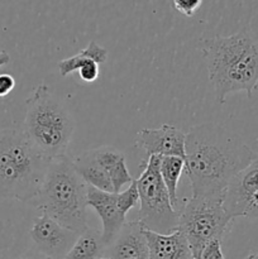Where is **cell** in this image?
<instances>
[{
  "instance_id": "obj_1",
  "label": "cell",
  "mask_w": 258,
  "mask_h": 259,
  "mask_svg": "<svg viewBox=\"0 0 258 259\" xmlns=\"http://www.w3.org/2000/svg\"><path fill=\"white\" fill-rule=\"evenodd\" d=\"M257 157L242 139L212 123L192 126L186 134L185 171L191 197L223 201L232 180Z\"/></svg>"
},
{
  "instance_id": "obj_2",
  "label": "cell",
  "mask_w": 258,
  "mask_h": 259,
  "mask_svg": "<svg viewBox=\"0 0 258 259\" xmlns=\"http://www.w3.org/2000/svg\"><path fill=\"white\" fill-rule=\"evenodd\" d=\"M201 51L220 104L225 103L229 94L239 91H245L248 98H252L258 85V40L249 32L204 39Z\"/></svg>"
},
{
  "instance_id": "obj_3",
  "label": "cell",
  "mask_w": 258,
  "mask_h": 259,
  "mask_svg": "<svg viewBox=\"0 0 258 259\" xmlns=\"http://www.w3.org/2000/svg\"><path fill=\"white\" fill-rule=\"evenodd\" d=\"M51 161L23 129L0 131V199L34 200Z\"/></svg>"
},
{
  "instance_id": "obj_4",
  "label": "cell",
  "mask_w": 258,
  "mask_h": 259,
  "mask_svg": "<svg viewBox=\"0 0 258 259\" xmlns=\"http://www.w3.org/2000/svg\"><path fill=\"white\" fill-rule=\"evenodd\" d=\"M33 201L42 214L77 234L89 228L88 185L76 172L70 157L62 156L51 161L39 192Z\"/></svg>"
},
{
  "instance_id": "obj_5",
  "label": "cell",
  "mask_w": 258,
  "mask_h": 259,
  "mask_svg": "<svg viewBox=\"0 0 258 259\" xmlns=\"http://www.w3.org/2000/svg\"><path fill=\"white\" fill-rule=\"evenodd\" d=\"M23 131L50 159L66 156L75 131V120L66 106L40 83L27 99Z\"/></svg>"
},
{
  "instance_id": "obj_6",
  "label": "cell",
  "mask_w": 258,
  "mask_h": 259,
  "mask_svg": "<svg viewBox=\"0 0 258 259\" xmlns=\"http://www.w3.org/2000/svg\"><path fill=\"white\" fill-rule=\"evenodd\" d=\"M161 157H148L137 181L139 192L138 220L152 232L169 234L179 227L180 210L172 205L169 194L159 172Z\"/></svg>"
},
{
  "instance_id": "obj_7",
  "label": "cell",
  "mask_w": 258,
  "mask_h": 259,
  "mask_svg": "<svg viewBox=\"0 0 258 259\" xmlns=\"http://www.w3.org/2000/svg\"><path fill=\"white\" fill-rule=\"evenodd\" d=\"M232 222L233 219L223 207V201L191 197L180 210L177 229L186 237L192 257L199 259L210 242H222L229 232Z\"/></svg>"
},
{
  "instance_id": "obj_8",
  "label": "cell",
  "mask_w": 258,
  "mask_h": 259,
  "mask_svg": "<svg viewBox=\"0 0 258 259\" xmlns=\"http://www.w3.org/2000/svg\"><path fill=\"white\" fill-rule=\"evenodd\" d=\"M223 207L232 219H258V154L228 186Z\"/></svg>"
},
{
  "instance_id": "obj_9",
  "label": "cell",
  "mask_w": 258,
  "mask_h": 259,
  "mask_svg": "<svg viewBox=\"0 0 258 259\" xmlns=\"http://www.w3.org/2000/svg\"><path fill=\"white\" fill-rule=\"evenodd\" d=\"M29 234L38 252L51 259L65 258L78 237L46 214L35 218Z\"/></svg>"
},
{
  "instance_id": "obj_10",
  "label": "cell",
  "mask_w": 258,
  "mask_h": 259,
  "mask_svg": "<svg viewBox=\"0 0 258 259\" xmlns=\"http://www.w3.org/2000/svg\"><path fill=\"white\" fill-rule=\"evenodd\" d=\"M137 146L148 157L186 156V134L172 124H163L156 129H142L138 132Z\"/></svg>"
},
{
  "instance_id": "obj_11",
  "label": "cell",
  "mask_w": 258,
  "mask_h": 259,
  "mask_svg": "<svg viewBox=\"0 0 258 259\" xmlns=\"http://www.w3.org/2000/svg\"><path fill=\"white\" fill-rule=\"evenodd\" d=\"M88 205L96 211L103 223V238L106 248L115 240L120 230L125 225L126 220L116 202V194L100 191L98 189L88 186Z\"/></svg>"
},
{
  "instance_id": "obj_12",
  "label": "cell",
  "mask_w": 258,
  "mask_h": 259,
  "mask_svg": "<svg viewBox=\"0 0 258 259\" xmlns=\"http://www.w3.org/2000/svg\"><path fill=\"white\" fill-rule=\"evenodd\" d=\"M110 259H149L144 228L139 222H126L113 243L106 248Z\"/></svg>"
},
{
  "instance_id": "obj_13",
  "label": "cell",
  "mask_w": 258,
  "mask_h": 259,
  "mask_svg": "<svg viewBox=\"0 0 258 259\" xmlns=\"http://www.w3.org/2000/svg\"><path fill=\"white\" fill-rule=\"evenodd\" d=\"M144 235L149 259H194L189 242L180 229L161 234L144 228Z\"/></svg>"
},
{
  "instance_id": "obj_14",
  "label": "cell",
  "mask_w": 258,
  "mask_h": 259,
  "mask_svg": "<svg viewBox=\"0 0 258 259\" xmlns=\"http://www.w3.org/2000/svg\"><path fill=\"white\" fill-rule=\"evenodd\" d=\"M90 152L95 161L105 169L108 176L110 177L115 194L120 192L124 185H131L133 182L134 179L126 168L125 156L123 152L111 146H101L90 149Z\"/></svg>"
},
{
  "instance_id": "obj_15",
  "label": "cell",
  "mask_w": 258,
  "mask_h": 259,
  "mask_svg": "<svg viewBox=\"0 0 258 259\" xmlns=\"http://www.w3.org/2000/svg\"><path fill=\"white\" fill-rule=\"evenodd\" d=\"M72 163L76 172L80 175V177L88 186L98 189L100 191L114 192L110 177L108 176L105 169L95 161L90 151H85L78 154L76 158L72 159Z\"/></svg>"
},
{
  "instance_id": "obj_16",
  "label": "cell",
  "mask_w": 258,
  "mask_h": 259,
  "mask_svg": "<svg viewBox=\"0 0 258 259\" xmlns=\"http://www.w3.org/2000/svg\"><path fill=\"white\" fill-rule=\"evenodd\" d=\"M105 253L106 245L104 244L101 233L88 228L78 234L75 244L63 259H99L105 257Z\"/></svg>"
},
{
  "instance_id": "obj_17",
  "label": "cell",
  "mask_w": 258,
  "mask_h": 259,
  "mask_svg": "<svg viewBox=\"0 0 258 259\" xmlns=\"http://www.w3.org/2000/svg\"><path fill=\"white\" fill-rule=\"evenodd\" d=\"M108 50L101 47L96 42L91 40L83 50H81L77 55L72 56L70 58H65V60L58 62V71H60L61 76L71 75L72 72H76L78 68L82 65H85L89 61H94L98 65L105 63L108 60Z\"/></svg>"
},
{
  "instance_id": "obj_18",
  "label": "cell",
  "mask_w": 258,
  "mask_h": 259,
  "mask_svg": "<svg viewBox=\"0 0 258 259\" xmlns=\"http://www.w3.org/2000/svg\"><path fill=\"white\" fill-rule=\"evenodd\" d=\"M185 169V158L181 157H161V163H159V172L163 180V184L166 185L167 191L169 194L172 205L176 210H179V199H177V187L179 181L181 179V174Z\"/></svg>"
},
{
  "instance_id": "obj_19",
  "label": "cell",
  "mask_w": 258,
  "mask_h": 259,
  "mask_svg": "<svg viewBox=\"0 0 258 259\" xmlns=\"http://www.w3.org/2000/svg\"><path fill=\"white\" fill-rule=\"evenodd\" d=\"M116 202H118L119 209L121 210L124 215H126V212L129 210H132L133 207H136L139 202V192H138V186H137V181L133 180L131 185H129L128 189L123 192H118L116 194Z\"/></svg>"
},
{
  "instance_id": "obj_20",
  "label": "cell",
  "mask_w": 258,
  "mask_h": 259,
  "mask_svg": "<svg viewBox=\"0 0 258 259\" xmlns=\"http://www.w3.org/2000/svg\"><path fill=\"white\" fill-rule=\"evenodd\" d=\"M99 66L100 65H98L94 61H89L85 65L81 66L77 70L81 80L88 83H91L98 80L99 75H100V68H99Z\"/></svg>"
},
{
  "instance_id": "obj_21",
  "label": "cell",
  "mask_w": 258,
  "mask_h": 259,
  "mask_svg": "<svg viewBox=\"0 0 258 259\" xmlns=\"http://www.w3.org/2000/svg\"><path fill=\"white\" fill-rule=\"evenodd\" d=\"M172 3L177 12L186 17H192L195 12L201 7L202 0H172Z\"/></svg>"
},
{
  "instance_id": "obj_22",
  "label": "cell",
  "mask_w": 258,
  "mask_h": 259,
  "mask_svg": "<svg viewBox=\"0 0 258 259\" xmlns=\"http://www.w3.org/2000/svg\"><path fill=\"white\" fill-rule=\"evenodd\" d=\"M199 259H224L222 252V242L220 240H212L202 250Z\"/></svg>"
},
{
  "instance_id": "obj_23",
  "label": "cell",
  "mask_w": 258,
  "mask_h": 259,
  "mask_svg": "<svg viewBox=\"0 0 258 259\" xmlns=\"http://www.w3.org/2000/svg\"><path fill=\"white\" fill-rule=\"evenodd\" d=\"M15 80L12 75L9 73H2L0 75V98L2 96H7L10 94V91L14 89Z\"/></svg>"
},
{
  "instance_id": "obj_24",
  "label": "cell",
  "mask_w": 258,
  "mask_h": 259,
  "mask_svg": "<svg viewBox=\"0 0 258 259\" xmlns=\"http://www.w3.org/2000/svg\"><path fill=\"white\" fill-rule=\"evenodd\" d=\"M17 259H51V258L46 257V255L40 254L39 252H37V253H29V254L22 255V257H19Z\"/></svg>"
},
{
  "instance_id": "obj_25",
  "label": "cell",
  "mask_w": 258,
  "mask_h": 259,
  "mask_svg": "<svg viewBox=\"0 0 258 259\" xmlns=\"http://www.w3.org/2000/svg\"><path fill=\"white\" fill-rule=\"evenodd\" d=\"M10 56L9 53L5 52V51H0V67H3L4 65L9 63Z\"/></svg>"
},
{
  "instance_id": "obj_26",
  "label": "cell",
  "mask_w": 258,
  "mask_h": 259,
  "mask_svg": "<svg viewBox=\"0 0 258 259\" xmlns=\"http://www.w3.org/2000/svg\"><path fill=\"white\" fill-rule=\"evenodd\" d=\"M244 259H258V253H253V254H249L247 258Z\"/></svg>"
},
{
  "instance_id": "obj_27",
  "label": "cell",
  "mask_w": 258,
  "mask_h": 259,
  "mask_svg": "<svg viewBox=\"0 0 258 259\" xmlns=\"http://www.w3.org/2000/svg\"><path fill=\"white\" fill-rule=\"evenodd\" d=\"M99 259H110V258H108V257H103V258H99Z\"/></svg>"
}]
</instances>
